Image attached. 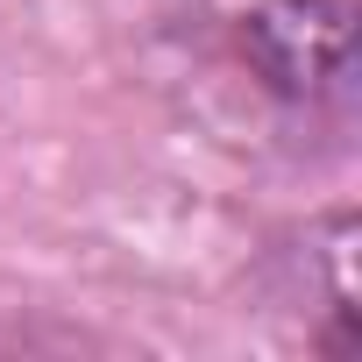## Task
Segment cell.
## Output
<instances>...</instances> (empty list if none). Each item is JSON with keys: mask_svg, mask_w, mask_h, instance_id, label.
Listing matches in <instances>:
<instances>
[{"mask_svg": "<svg viewBox=\"0 0 362 362\" xmlns=\"http://www.w3.org/2000/svg\"><path fill=\"white\" fill-rule=\"evenodd\" d=\"M235 50L277 114H291L305 128H348V114H355V0H256L235 22Z\"/></svg>", "mask_w": 362, "mask_h": 362, "instance_id": "obj_1", "label": "cell"}]
</instances>
